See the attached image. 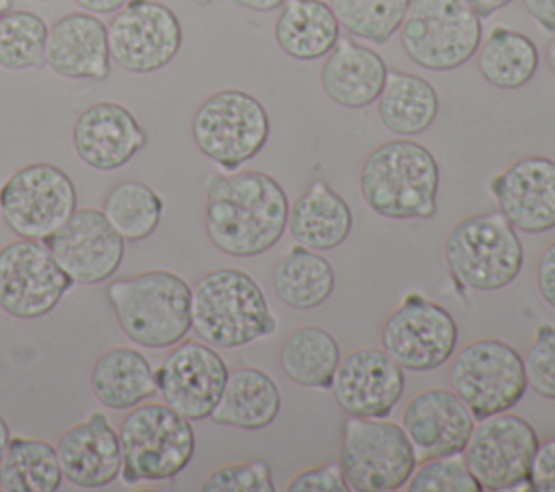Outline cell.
<instances>
[{
	"label": "cell",
	"instance_id": "cell-1",
	"mask_svg": "<svg viewBox=\"0 0 555 492\" xmlns=\"http://www.w3.org/2000/svg\"><path fill=\"white\" fill-rule=\"evenodd\" d=\"M288 195L264 171L210 173L206 178L204 228L210 243L234 258L269 251L284 234Z\"/></svg>",
	"mask_w": 555,
	"mask_h": 492
},
{
	"label": "cell",
	"instance_id": "cell-2",
	"mask_svg": "<svg viewBox=\"0 0 555 492\" xmlns=\"http://www.w3.org/2000/svg\"><path fill=\"white\" fill-rule=\"evenodd\" d=\"M358 186L366 206L386 219H431L438 208L440 167L423 143L390 139L366 154Z\"/></svg>",
	"mask_w": 555,
	"mask_h": 492
},
{
	"label": "cell",
	"instance_id": "cell-3",
	"mask_svg": "<svg viewBox=\"0 0 555 492\" xmlns=\"http://www.w3.org/2000/svg\"><path fill=\"white\" fill-rule=\"evenodd\" d=\"M278 327L260 284L243 269L221 267L191 288V329L217 349H236Z\"/></svg>",
	"mask_w": 555,
	"mask_h": 492
},
{
	"label": "cell",
	"instance_id": "cell-4",
	"mask_svg": "<svg viewBox=\"0 0 555 492\" xmlns=\"http://www.w3.org/2000/svg\"><path fill=\"white\" fill-rule=\"evenodd\" d=\"M106 301L121 332L145 349H169L191 332V286L167 269L111 277Z\"/></svg>",
	"mask_w": 555,
	"mask_h": 492
},
{
	"label": "cell",
	"instance_id": "cell-5",
	"mask_svg": "<svg viewBox=\"0 0 555 492\" xmlns=\"http://www.w3.org/2000/svg\"><path fill=\"white\" fill-rule=\"evenodd\" d=\"M121 446V481H169L193 459L195 431L191 420L167 403H139L126 412L117 429Z\"/></svg>",
	"mask_w": 555,
	"mask_h": 492
},
{
	"label": "cell",
	"instance_id": "cell-6",
	"mask_svg": "<svg viewBox=\"0 0 555 492\" xmlns=\"http://www.w3.org/2000/svg\"><path fill=\"white\" fill-rule=\"evenodd\" d=\"M442 256L460 286L483 293L509 286L525 262L516 228L499 208L460 219L444 238Z\"/></svg>",
	"mask_w": 555,
	"mask_h": 492
},
{
	"label": "cell",
	"instance_id": "cell-7",
	"mask_svg": "<svg viewBox=\"0 0 555 492\" xmlns=\"http://www.w3.org/2000/svg\"><path fill=\"white\" fill-rule=\"evenodd\" d=\"M416 455L401 425L384 418L347 416L338 466L349 492H392L408 483Z\"/></svg>",
	"mask_w": 555,
	"mask_h": 492
},
{
	"label": "cell",
	"instance_id": "cell-8",
	"mask_svg": "<svg viewBox=\"0 0 555 492\" xmlns=\"http://www.w3.org/2000/svg\"><path fill=\"white\" fill-rule=\"evenodd\" d=\"M397 33L412 63L431 72H451L477 54L481 17L462 0H410Z\"/></svg>",
	"mask_w": 555,
	"mask_h": 492
},
{
	"label": "cell",
	"instance_id": "cell-9",
	"mask_svg": "<svg viewBox=\"0 0 555 492\" xmlns=\"http://www.w3.org/2000/svg\"><path fill=\"white\" fill-rule=\"evenodd\" d=\"M271 134L262 102L241 89H221L208 95L191 119L195 147L225 171L251 160Z\"/></svg>",
	"mask_w": 555,
	"mask_h": 492
},
{
	"label": "cell",
	"instance_id": "cell-10",
	"mask_svg": "<svg viewBox=\"0 0 555 492\" xmlns=\"http://www.w3.org/2000/svg\"><path fill=\"white\" fill-rule=\"evenodd\" d=\"M449 384L475 420L509 412L527 392L522 355L501 338L473 340L451 360Z\"/></svg>",
	"mask_w": 555,
	"mask_h": 492
},
{
	"label": "cell",
	"instance_id": "cell-11",
	"mask_svg": "<svg viewBox=\"0 0 555 492\" xmlns=\"http://www.w3.org/2000/svg\"><path fill=\"white\" fill-rule=\"evenodd\" d=\"M76 184L52 163H28L0 184V215L20 238L43 241L78 208Z\"/></svg>",
	"mask_w": 555,
	"mask_h": 492
},
{
	"label": "cell",
	"instance_id": "cell-12",
	"mask_svg": "<svg viewBox=\"0 0 555 492\" xmlns=\"http://www.w3.org/2000/svg\"><path fill=\"white\" fill-rule=\"evenodd\" d=\"M382 349L403 368L425 373L449 362L457 347V323L438 301L408 293L386 316Z\"/></svg>",
	"mask_w": 555,
	"mask_h": 492
},
{
	"label": "cell",
	"instance_id": "cell-13",
	"mask_svg": "<svg viewBox=\"0 0 555 492\" xmlns=\"http://www.w3.org/2000/svg\"><path fill=\"white\" fill-rule=\"evenodd\" d=\"M538 442V433L529 420L512 412H501L475 423L462 453L481 490H529L527 479Z\"/></svg>",
	"mask_w": 555,
	"mask_h": 492
},
{
	"label": "cell",
	"instance_id": "cell-14",
	"mask_svg": "<svg viewBox=\"0 0 555 492\" xmlns=\"http://www.w3.org/2000/svg\"><path fill=\"white\" fill-rule=\"evenodd\" d=\"M111 61L130 74L167 67L182 46L178 15L156 0H128L106 26Z\"/></svg>",
	"mask_w": 555,
	"mask_h": 492
},
{
	"label": "cell",
	"instance_id": "cell-15",
	"mask_svg": "<svg viewBox=\"0 0 555 492\" xmlns=\"http://www.w3.org/2000/svg\"><path fill=\"white\" fill-rule=\"evenodd\" d=\"M74 286L43 241L17 238L0 249V310L33 321L50 314Z\"/></svg>",
	"mask_w": 555,
	"mask_h": 492
},
{
	"label": "cell",
	"instance_id": "cell-16",
	"mask_svg": "<svg viewBox=\"0 0 555 492\" xmlns=\"http://www.w3.org/2000/svg\"><path fill=\"white\" fill-rule=\"evenodd\" d=\"M228 373L225 360L204 340H180L169 347V353L154 371L163 403L191 423L210 418Z\"/></svg>",
	"mask_w": 555,
	"mask_h": 492
},
{
	"label": "cell",
	"instance_id": "cell-17",
	"mask_svg": "<svg viewBox=\"0 0 555 492\" xmlns=\"http://www.w3.org/2000/svg\"><path fill=\"white\" fill-rule=\"evenodd\" d=\"M43 245L69 280L85 286L111 280L126 254V241L98 208H76Z\"/></svg>",
	"mask_w": 555,
	"mask_h": 492
},
{
	"label": "cell",
	"instance_id": "cell-18",
	"mask_svg": "<svg viewBox=\"0 0 555 492\" xmlns=\"http://www.w3.org/2000/svg\"><path fill=\"white\" fill-rule=\"evenodd\" d=\"M332 397L347 416L386 418L405 390V371L377 347H362L340 358Z\"/></svg>",
	"mask_w": 555,
	"mask_h": 492
},
{
	"label": "cell",
	"instance_id": "cell-19",
	"mask_svg": "<svg viewBox=\"0 0 555 492\" xmlns=\"http://www.w3.org/2000/svg\"><path fill=\"white\" fill-rule=\"evenodd\" d=\"M488 191L503 217L520 232L544 234L555 228V160L531 154L492 176Z\"/></svg>",
	"mask_w": 555,
	"mask_h": 492
},
{
	"label": "cell",
	"instance_id": "cell-20",
	"mask_svg": "<svg viewBox=\"0 0 555 492\" xmlns=\"http://www.w3.org/2000/svg\"><path fill=\"white\" fill-rule=\"evenodd\" d=\"M401 427L421 464L434 457L460 455L475 427V416L453 390L427 388L408 401Z\"/></svg>",
	"mask_w": 555,
	"mask_h": 492
},
{
	"label": "cell",
	"instance_id": "cell-21",
	"mask_svg": "<svg viewBox=\"0 0 555 492\" xmlns=\"http://www.w3.org/2000/svg\"><path fill=\"white\" fill-rule=\"evenodd\" d=\"M72 141L87 167L115 171L145 147L147 134L124 104L100 100L80 111L74 121Z\"/></svg>",
	"mask_w": 555,
	"mask_h": 492
},
{
	"label": "cell",
	"instance_id": "cell-22",
	"mask_svg": "<svg viewBox=\"0 0 555 492\" xmlns=\"http://www.w3.org/2000/svg\"><path fill=\"white\" fill-rule=\"evenodd\" d=\"M54 446L63 479L76 488L100 490L121 475L119 436L104 412H91L65 429Z\"/></svg>",
	"mask_w": 555,
	"mask_h": 492
},
{
	"label": "cell",
	"instance_id": "cell-23",
	"mask_svg": "<svg viewBox=\"0 0 555 492\" xmlns=\"http://www.w3.org/2000/svg\"><path fill=\"white\" fill-rule=\"evenodd\" d=\"M46 65L67 80H104L111 74L106 24L89 11H72L48 26Z\"/></svg>",
	"mask_w": 555,
	"mask_h": 492
},
{
	"label": "cell",
	"instance_id": "cell-24",
	"mask_svg": "<svg viewBox=\"0 0 555 492\" xmlns=\"http://www.w3.org/2000/svg\"><path fill=\"white\" fill-rule=\"evenodd\" d=\"M384 59L349 35H340L321 65L323 93L343 108H364L373 104L386 80Z\"/></svg>",
	"mask_w": 555,
	"mask_h": 492
},
{
	"label": "cell",
	"instance_id": "cell-25",
	"mask_svg": "<svg viewBox=\"0 0 555 492\" xmlns=\"http://www.w3.org/2000/svg\"><path fill=\"white\" fill-rule=\"evenodd\" d=\"M291 236L314 251L336 249L347 241L353 228V215L347 199L325 180H312L288 208Z\"/></svg>",
	"mask_w": 555,
	"mask_h": 492
},
{
	"label": "cell",
	"instance_id": "cell-26",
	"mask_svg": "<svg viewBox=\"0 0 555 492\" xmlns=\"http://www.w3.org/2000/svg\"><path fill=\"white\" fill-rule=\"evenodd\" d=\"M282 407L275 379L256 366H238L228 373L210 420L223 427L258 431L269 427Z\"/></svg>",
	"mask_w": 555,
	"mask_h": 492
},
{
	"label": "cell",
	"instance_id": "cell-27",
	"mask_svg": "<svg viewBox=\"0 0 555 492\" xmlns=\"http://www.w3.org/2000/svg\"><path fill=\"white\" fill-rule=\"evenodd\" d=\"M89 386L95 401L108 410H130L158 392L150 360L134 347H113L91 366Z\"/></svg>",
	"mask_w": 555,
	"mask_h": 492
},
{
	"label": "cell",
	"instance_id": "cell-28",
	"mask_svg": "<svg viewBox=\"0 0 555 492\" xmlns=\"http://www.w3.org/2000/svg\"><path fill=\"white\" fill-rule=\"evenodd\" d=\"M273 37L286 56L317 61L338 41L340 24L323 0H286L280 7Z\"/></svg>",
	"mask_w": 555,
	"mask_h": 492
},
{
	"label": "cell",
	"instance_id": "cell-29",
	"mask_svg": "<svg viewBox=\"0 0 555 492\" xmlns=\"http://www.w3.org/2000/svg\"><path fill=\"white\" fill-rule=\"evenodd\" d=\"M377 115L386 130L399 137L425 132L438 117V93L418 74L390 67L377 95Z\"/></svg>",
	"mask_w": 555,
	"mask_h": 492
},
{
	"label": "cell",
	"instance_id": "cell-30",
	"mask_svg": "<svg viewBox=\"0 0 555 492\" xmlns=\"http://www.w3.org/2000/svg\"><path fill=\"white\" fill-rule=\"evenodd\" d=\"M336 277L330 260L321 251L295 245L273 269V290L293 310H314L334 290Z\"/></svg>",
	"mask_w": 555,
	"mask_h": 492
},
{
	"label": "cell",
	"instance_id": "cell-31",
	"mask_svg": "<svg viewBox=\"0 0 555 492\" xmlns=\"http://www.w3.org/2000/svg\"><path fill=\"white\" fill-rule=\"evenodd\" d=\"M340 358L336 338L319 325L293 329L280 347L282 373L301 388H330Z\"/></svg>",
	"mask_w": 555,
	"mask_h": 492
},
{
	"label": "cell",
	"instance_id": "cell-32",
	"mask_svg": "<svg viewBox=\"0 0 555 492\" xmlns=\"http://www.w3.org/2000/svg\"><path fill=\"white\" fill-rule=\"evenodd\" d=\"M540 52L525 33L494 26L477 50L481 78L496 89H520L538 72Z\"/></svg>",
	"mask_w": 555,
	"mask_h": 492
},
{
	"label": "cell",
	"instance_id": "cell-33",
	"mask_svg": "<svg viewBox=\"0 0 555 492\" xmlns=\"http://www.w3.org/2000/svg\"><path fill=\"white\" fill-rule=\"evenodd\" d=\"M61 481L56 446L41 438L11 436L0 459V488L4 492H54Z\"/></svg>",
	"mask_w": 555,
	"mask_h": 492
},
{
	"label": "cell",
	"instance_id": "cell-34",
	"mask_svg": "<svg viewBox=\"0 0 555 492\" xmlns=\"http://www.w3.org/2000/svg\"><path fill=\"white\" fill-rule=\"evenodd\" d=\"M163 197L141 180H121L104 195L102 212L124 241L150 238L163 219Z\"/></svg>",
	"mask_w": 555,
	"mask_h": 492
},
{
	"label": "cell",
	"instance_id": "cell-35",
	"mask_svg": "<svg viewBox=\"0 0 555 492\" xmlns=\"http://www.w3.org/2000/svg\"><path fill=\"white\" fill-rule=\"evenodd\" d=\"M48 24L28 9H11L0 17V67L11 72L46 65Z\"/></svg>",
	"mask_w": 555,
	"mask_h": 492
},
{
	"label": "cell",
	"instance_id": "cell-36",
	"mask_svg": "<svg viewBox=\"0 0 555 492\" xmlns=\"http://www.w3.org/2000/svg\"><path fill=\"white\" fill-rule=\"evenodd\" d=\"M410 0H330L340 24L353 37L386 43L399 30Z\"/></svg>",
	"mask_w": 555,
	"mask_h": 492
},
{
	"label": "cell",
	"instance_id": "cell-37",
	"mask_svg": "<svg viewBox=\"0 0 555 492\" xmlns=\"http://www.w3.org/2000/svg\"><path fill=\"white\" fill-rule=\"evenodd\" d=\"M410 492H479L481 485L464 457L447 455L421 462L408 479Z\"/></svg>",
	"mask_w": 555,
	"mask_h": 492
},
{
	"label": "cell",
	"instance_id": "cell-38",
	"mask_svg": "<svg viewBox=\"0 0 555 492\" xmlns=\"http://www.w3.org/2000/svg\"><path fill=\"white\" fill-rule=\"evenodd\" d=\"M527 386L542 399L555 401V327L540 323L522 355Z\"/></svg>",
	"mask_w": 555,
	"mask_h": 492
},
{
	"label": "cell",
	"instance_id": "cell-39",
	"mask_svg": "<svg viewBox=\"0 0 555 492\" xmlns=\"http://www.w3.org/2000/svg\"><path fill=\"white\" fill-rule=\"evenodd\" d=\"M202 492H275L271 468L264 459H249L215 468L204 483Z\"/></svg>",
	"mask_w": 555,
	"mask_h": 492
},
{
	"label": "cell",
	"instance_id": "cell-40",
	"mask_svg": "<svg viewBox=\"0 0 555 492\" xmlns=\"http://www.w3.org/2000/svg\"><path fill=\"white\" fill-rule=\"evenodd\" d=\"M288 492H349V485L336 462L308 468L295 475L286 488Z\"/></svg>",
	"mask_w": 555,
	"mask_h": 492
},
{
	"label": "cell",
	"instance_id": "cell-41",
	"mask_svg": "<svg viewBox=\"0 0 555 492\" xmlns=\"http://www.w3.org/2000/svg\"><path fill=\"white\" fill-rule=\"evenodd\" d=\"M527 483L533 492H555V436L538 442Z\"/></svg>",
	"mask_w": 555,
	"mask_h": 492
},
{
	"label": "cell",
	"instance_id": "cell-42",
	"mask_svg": "<svg viewBox=\"0 0 555 492\" xmlns=\"http://www.w3.org/2000/svg\"><path fill=\"white\" fill-rule=\"evenodd\" d=\"M535 286L542 301L555 310V241H551L538 258Z\"/></svg>",
	"mask_w": 555,
	"mask_h": 492
},
{
	"label": "cell",
	"instance_id": "cell-43",
	"mask_svg": "<svg viewBox=\"0 0 555 492\" xmlns=\"http://www.w3.org/2000/svg\"><path fill=\"white\" fill-rule=\"evenodd\" d=\"M544 33H555V0H520Z\"/></svg>",
	"mask_w": 555,
	"mask_h": 492
},
{
	"label": "cell",
	"instance_id": "cell-44",
	"mask_svg": "<svg viewBox=\"0 0 555 492\" xmlns=\"http://www.w3.org/2000/svg\"><path fill=\"white\" fill-rule=\"evenodd\" d=\"M477 17H490L492 13L505 9L512 0H462Z\"/></svg>",
	"mask_w": 555,
	"mask_h": 492
},
{
	"label": "cell",
	"instance_id": "cell-45",
	"mask_svg": "<svg viewBox=\"0 0 555 492\" xmlns=\"http://www.w3.org/2000/svg\"><path fill=\"white\" fill-rule=\"evenodd\" d=\"M82 11L89 13H115L121 9L128 0H74Z\"/></svg>",
	"mask_w": 555,
	"mask_h": 492
},
{
	"label": "cell",
	"instance_id": "cell-46",
	"mask_svg": "<svg viewBox=\"0 0 555 492\" xmlns=\"http://www.w3.org/2000/svg\"><path fill=\"white\" fill-rule=\"evenodd\" d=\"M236 7L249 9V11H258V13H267V11H275L280 9L286 0H232Z\"/></svg>",
	"mask_w": 555,
	"mask_h": 492
},
{
	"label": "cell",
	"instance_id": "cell-47",
	"mask_svg": "<svg viewBox=\"0 0 555 492\" xmlns=\"http://www.w3.org/2000/svg\"><path fill=\"white\" fill-rule=\"evenodd\" d=\"M9 440H11V427H9L7 418L0 414V459H2L4 451H7V444H9Z\"/></svg>",
	"mask_w": 555,
	"mask_h": 492
},
{
	"label": "cell",
	"instance_id": "cell-48",
	"mask_svg": "<svg viewBox=\"0 0 555 492\" xmlns=\"http://www.w3.org/2000/svg\"><path fill=\"white\" fill-rule=\"evenodd\" d=\"M546 63H548L551 72L555 74V33H553V37L546 43Z\"/></svg>",
	"mask_w": 555,
	"mask_h": 492
},
{
	"label": "cell",
	"instance_id": "cell-49",
	"mask_svg": "<svg viewBox=\"0 0 555 492\" xmlns=\"http://www.w3.org/2000/svg\"><path fill=\"white\" fill-rule=\"evenodd\" d=\"M13 9V0H0V17Z\"/></svg>",
	"mask_w": 555,
	"mask_h": 492
},
{
	"label": "cell",
	"instance_id": "cell-50",
	"mask_svg": "<svg viewBox=\"0 0 555 492\" xmlns=\"http://www.w3.org/2000/svg\"><path fill=\"white\" fill-rule=\"evenodd\" d=\"M195 2H197V4H210L212 0H195Z\"/></svg>",
	"mask_w": 555,
	"mask_h": 492
}]
</instances>
